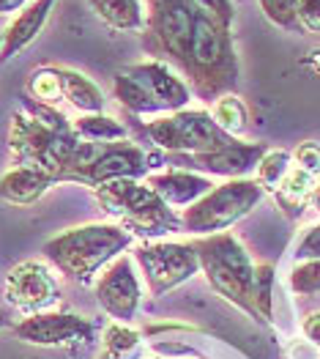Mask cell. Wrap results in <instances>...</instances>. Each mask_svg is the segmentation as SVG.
<instances>
[{
	"instance_id": "cell-1",
	"label": "cell",
	"mask_w": 320,
	"mask_h": 359,
	"mask_svg": "<svg viewBox=\"0 0 320 359\" xmlns=\"http://www.w3.org/2000/svg\"><path fill=\"white\" fill-rule=\"evenodd\" d=\"M181 74L186 77V86L205 102H216L219 96L233 93L238 86V60L230 28L205 14L203 8H197L192 47Z\"/></svg>"
},
{
	"instance_id": "cell-2",
	"label": "cell",
	"mask_w": 320,
	"mask_h": 359,
	"mask_svg": "<svg viewBox=\"0 0 320 359\" xmlns=\"http://www.w3.org/2000/svg\"><path fill=\"white\" fill-rule=\"evenodd\" d=\"M132 247V233L120 225L93 222L63 231L60 236L44 244V258L63 271V277L88 285L104 266H110L120 252Z\"/></svg>"
},
{
	"instance_id": "cell-3",
	"label": "cell",
	"mask_w": 320,
	"mask_h": 359,
	"mask_svg": "<svg viewBox=\"0 0 320 359\" xmlns=\"http://www.w3.org/2000/svg\"><path fill=\"white\" fill-rule=\"evenodd\" d=\"M96 201L113 214L120 228L143 239H159L181 231V217L175 214L148 184L137 179H116L96 187Z\"/></svg>"
},
{
	"instance_id": "cell-4",
	"label": "cell",
	"mask_w": 320,
	"mask_h": 359,
	"mask_svg": "<svg viewBox=\"0 0 320 359\" xmlns=\"http://www.w3.org/2000/svg\"><path fill=\"white\" fill-rule=\"evenodd\" d=\"M192 250L197 252L200 269L211 288L244 310L246 316L258 318L255 302H252V283H255V264L249 261V252L244 244L230 233H214V236H197L192 241Z\"/></svg>"
},
{
	"instance_id": "cell-5",
	"label": "cell",
	"mask_w": 320,
	"mask_h": 359,
	"mask_svg": "<svg viewBox=\"0 0 320 359\" xmlns=\"http://www.w3.org/2000/svg\"><path fill=\"white\" fill-rule=\"evenodd\" d=\"M263 187L252 179H233L214 187L181 214V231L192 236H214L228 231L260 203Z\"/></svg>"
},
{
	"instance_id": "cell-6",
	"label": "cell",
	"mask_w": 320,
	"mask_h": 359,
	"mask_svg": "<svg viewBox=\"0 0 320 359\" xmlns=\"http://www.w3.org/2000/svg\"><path fill=\"white\" fill-rule=\"evenodd\" d=\"M146 53L181 72L192 47L197 6L192 0H146Z\"/></svg>"
},
{
	"instance_id": "cell-7",
	"label": "cell",
	"mask_w": 320,
	"mask_h": 359,
	"mask_svg": "<svg viewBox=\"0 0 320 359\" xmlns=\"http://www.w3.org/2000/svg\"><path fill=\"white\" fill-rule=\"evenodd\" d=\"M143 132L156 149L167 154H205L225 149L235 140L225 135L205 110H178L173 116H162L148 121Z\"/></svg>"
},
{
	"instance_id": "cell-8",
	"label": "cell",
	"mask_w": 320,
	"mask_h": 359,
	"mask_svg": "<svg viewBox=\"0 0 320 359\" xmlns=\"http://www.w3.org/2000/svg\"><path fill=\"white\" fill-rule=\"evenodd\" d=\"M80 137L71 132H53L44 123L30 118L28 113H14L8 129V149L20 159V165H33L47 170L53 179L66 168Z\"/></svg>"
},
{
	"instance_id": "cell-9",
	"label": "cell",
	"mask_w": 320,
	"mask_h": 359,
	"mask_svg": "<svg viewBox=\"0 0 320 359\" xmlns=\"http://www.w3.org/2000/svg\"><path fill=\"white\" fill-rule=\"evenodd\" d=\"M134 261L143 269L151 297H165L200 271L197 252L181 241H146L134 250Z\"/></svg>"
},
{
	"instance_id": "cell-10",
	"label": "cell",
	"mask_w": 320,
	"mask_h": 359,
	"mask_svg": "<svg viewBox=\"0 0 320 359\" xmlns=\"http://www.w3.org/2000/svg\"><path fill=\"white\" fill-rule=\"evenodd\" d=\"M263 143H238L233 140L230 146L216 151H205V154H165V162H173L181 170H203L211 176H222V179H246L252 170H258V162L265 154Z\"/></svg>"
},
{
	"instance_id": "cell-11",
	"label": "cell",
	"mask_w": 320,
	"mask_h": 359,
	"mask_svg": "<svg viewBox=\"0 0 320 359\" xmlns=\"http://www.w3.org/2000/svg\"><path fill=\"white\" fill-rule=\"evenodd\" d=\"M140 299H143V288H140V277L134 274L132 258L120 255L99 274L96 302L113 321L129 324L140 310Z\"/></svg>"
},
{
	"instance_id": "cell-12",
	"label": "cell",
	"mask_w": 320,
	"mask_h": 359,
	"mask_svg": "<svg viewBox=\"0 0 320 359\" xmlns=\"http://www.w3.org/2000/svg\"><path fill=\"white\" fill-rule=\"evenodd\" d=\"M151 168H156V156L146 154L140 146H132V143H113V146H104V151L85 165L83 170L71 173L66 181H74V184H88V187H99V184H107V181L116 179H140V176H151Z\"/></svg>"
},
{
	"instance_id": "cell-13",
	"label": "cell",
	"mask_w": 320,
	"mask_h": 359,
	"mask_svg": "<svg viewBox=\"0 0 320 359\" xmlns=\"http://www.w3.org/2000/svg\"><path fill=\"white\" fill-rule=\"evenodd\" d=\"M6 302L17 310H25L30 316L47 313L53 304H58L60 288L50 269L39 261H22L6 274Z\"/></svg>"
},
{
	"instance_id": "cell-14",
	"label": "cell",
	"mask_w": 320,
	"mask_h": 359,
	"mask_svg": "<svg viewBox=\"0 0 320 359\" xmlns=\"http://www.w3.org/2000/svg\"><path fill=\"white\" fill-rule=\"evenodd\" d=\"M14 334L33 346H77L93 337V327L74 313H36L20 321Z\"/></svg>"
},
{
	"instance_id": "cell-15",
	"label": "cell",
	"mask_w": 320,
	"mask_h": 359,
	"mask_svg": "<svg viewBox=\"0 0 320 359\" xmlns=\"http://www.w3.org/2000/svg\"><path fill=\"white\" fill-rule=\"evenodd\" d=\"M129 77H134L143 88L156 99V104L165 110V113H178L189 104L192 99V88L178 77L173 72V66L162 63V60H143V63H132L126 69Z\"/></svg>"
},
{
	"instance_id": "cell-16",
	"label": "cell",
	"mask_w": 320,
	"mask_h": 359,
	"mask_svg": "<svg viewBox=\"0 0 320 359\" xmlns=\"http://www.w3.org/2000/svg\"><path fill=\"white\" fill-rule=\"evenodd\" d=\"M148 187L170 206V209H189L192 203H197L203 195H208L214 189V181L192 173V170H165V173H153L146 181Z\"/></svg>"
},
{
	"instance_id": "cell-17",
	"label": "cell",
	"mask_w": 320,
	"mask_h": 359,
	"mask_svg": "<svg viewBox=\"0 0 320 359\" xmlns=\"http://www.w3.org/2000/svg\"><path fill=\"white\" fill-rule=\"evenodd\" d=\"M55 0H33L30 6H25L20 11V17L8 25V30L3 33V44H0V63L11 60L20 50H25L30 41L41 33V28L47 25V17L53 11Z\"/></svg>"
},
{
	"instance_id": "cell-18",
	"label": "cell",
	"mask_w": 320,
	"mask_h": 359,
	"mask_svg": "<svg viewBox=\"0 0 320 359\" xmlns=\"http://www.w3.org/2000/svg\"><path fill=\"white\" fill-rule=\"evenodd\" d=\"M55 184V179L33 165H20L14 170H8L6 176H0V201L11 203V206H30L36 203L41 195H47V189Z\"/></svg>"
},
{
	"instance_id": "cell-19",
	"label": "cell",
	"mask_w": 320,
	"mask_h": 359,
	"mask_svg": "<svg viewBox=\"0 0 320 359\" xmlns=\"http://www.w3.org/2000/svg\"><path fill=\"white\" fill-rule=\"evenodd\" d=\"M58 74L60 86H63V99L69 104H74L77 110H83V116L104 110V93L99 90V86L90 77H85L83 72L66 69V66H58Z\"/></svg>"
},
{
	"instance_id": "cell-20",
	"label": "cell",
	"mask_w": 320,
	"mask_h": 359,
	"mask_svg": "<svg viewBox=\"0 0 320 359\" xmlns=\"http://www.w3.org/2000/svg\"><path fill=\"white\" fill-rule=\"evenodd\" d=\"M96 17L116 30H143L146 14L140 0H88Z\"/></svg>"
},
{
	"instance_id": "cell-21",
	"label": "cell",
	"mask_w": 320,
	"mask_h": 359,
	"mask_svg": "<svg viewBox=\"0 0 320 359\" xmlns=\"http://www.w3.org/2000/svg\"><path fill=\"white\" fill-rule=\"evenodd\" d=\"M74 135L80 140L88 143H102V146H113V143H123L129 140V129L120 123V121L110 118L104 113H88L71 123Z\"/></svg>"
},
{
	"instance_id": "cell-22",
	"label": "cell",
	"mask_w": 320,
	"mask_h": 359,
	"mask_svg": "<svg viewBox=\"0 0 320 359\" xmlns=\"http://www.w3.org/2000/svg\"><path fill=\"white\" fill-rule=\"evenodd\" d=\"M315 187H318V184H315V176L304 173L301 168H293L274 195H277V203L282 206V211L295 219V217L304 211V206L312 201Z\"/></svg>"
},
{
	"instance_id": "cell-23",
	"label": "cell",
	"mask_w": 320,
	"mask_h": 359,
	"mask_svg": "<svg viewBox=\"0 0 320 359\" xmlns=\"http://www.w3.org/2000/svg\"><path fill=\"white\" fill-rule=\"evenodd\" d=\"M113 93H116L118 102H120L129 113H134V116H156V113H165V110L156 104V99H153L134 77H129L126 72H118L116 74Z\"/></svg>"
},
{
	"instance_id": "cell-24",
	"label": "cell",
	"mask_w": 320,
	"mask_h": 359,
	"mask_svg": "<svg viewBox=\"0 0 320 359\" xmlns=\"http://www.w3.org/2000/svg\"><path fill=\"white\" fill-rule=\"evenodd\" d=\"M211 118L216 121V126L225 132V135H230V137H238V135H244L246 132V104L235 96V93H225V96H219L216 102H214V107H211Z\"/></svg>"
},
{
	"instance_id": "cell-25",
	"label": "cell",
	"mask_w": 320,
	"mask_h": 359,
	"mask_svg": "<svg viewBox=\"0 0 320 359\" xmlns=\"http://www.w3.org/2000/svg\"><path fill=\"white\" fill-rule=\"evenodd\" d=\"M25 88L28 96L41 102V104H58L63 102V86H60V74L58 66H41V69H33L25 80Z\"/></svg>"
},
{
	"instance_id": "cell-26",
	"label": "cell",
	"mask_w": 320,
	"mask_h": 359,
	"mask_svg": "<svg viewBox=\"0 0 320 359\" xmlns=\"http://www.w3.org/2000/svg\"><path fill=\"white\" fill-rule=\"evenodd\" d=\"M291 159V154L282 149H268L263 154V159L258 162V179H255L263 187V192H277L279 189V184L293 170Z\"/></svg>"
},
{
	"instance_id": "cell-27",
	"label": "cell",
	"mask_w": 320,
	"mask_h": 359,
	"mask_svg": "<svg viewBox=\"0 0 320 359\" xmlns=\"http://www.w3.org/2000/svg\"><path fill=\"white\" fill-rule=\"evenodd\" d=\"M140 346V332L129 330V324H110L104 330V354H110L113 359L129 357L134 348Z\"/></svg>"
},
{
	"instance_id": "cell-28",
	"label": "cell",
	"mask_w": 320,
	"mask_h": 359,
	"mask_svg": "<svg viewBox=\"0 0 320 359\" xmlns=\"http://www.w3.org/2000/svg\"><path fill=\"white\" fill-rule=\"evenodd\" d=\"M271 288H274V266L258 264L255 266V283H252V302L260 321H271Z\"/></svg>"
},
{
	"instance_id": "cell-29",
	"label": "cell",
	"mask_w": 320,
	"mask_h": 359,
	"mask_svg": "<svg viewBox=\"0 0 320 359\" xmlns=\"http://www.w3.org/2000/svg\"><path fill=\"white\" fill-rule=\"evenodd\" d=\"M268 22L282 30H301L298 22V0H258Z\"/></svg>"
},
{
	"instance_id": "cell-30",
	"label": "cell",
	"mask_w": 320,
	"mask_h": 359,
	"mask_svg": "<svg viewBox=\"0 0 320 359\" xmlns=\"http://www.w3.org/2000/svg\"><path fill=\"white\" fill-rule=\"evenodd\" d=\"M291 291L298 297L320 294V261H301L291 271Z\"/></svg>"
},
{
	"instance_id": "cell-31",
	"label": "cell",
	"mask_w": 320,
	"mask_h": 359,
	"mask_svg": "<svg viewBox=\"0 0 320 359\" xmlns=\"http://www.w3.org/2000/svg\"><path fill=\"white\" fill-rule=\"evenodd\" d=\"M25 110H28L30 118H36L39 123H44V126L53 129V132H71L69 118L60 113L58 107H53V104H41V102H36V99L25 96Z\"/></svg>"
},
{
	"instance_id": "cell-32",
	"label": "cell",
	"mask_w": 320,
	"mask_h": 359,
	"mask_svg": "<svg viewBox=\"0 0 320 359\" xmlns=\"http://www.w3.org/2000/svg\"><path fill=\"white\" fill-rule=\"evenodd\" d=\"M293 162H295V168H301L304 173H309V176H320V146L318 143H312V140H307V143H301L298 149L293 151Z\"/></svg>"
},
{
	"instance_id": "cell-33",
	"label": "cell",
	"mask_w": 320,
	"mask_h": 359,
	"mask_svg": "<svg viewBox=\"0 0 320 359\" xmlns=\"http://www.w3.org/2000/svg\"><path fill=\"white\" fill-rule=\"evenodd\" d=\"M295 261H320V222L307 228V233L295 244Z\"/></svg>"
},
{
	"instance_id": "cell-34",
	"label": "cell",
	"mask_w": 320,
	"mask_h": 359,
	"mask_svg": "<svg viewBox=\"0 0 320 359\" xmlns=\"http://www.w3.org/2000/svg\"><path fill=\"white\" fill-rule=\"evenodd\" d=\"M197 8H203L205 14H211V17H216L222 25H228V28H233V20H235V8L230 0H192Z\"/></svg>"
},
{
	"instance_id": "cell-35",
	"label": "cell",
	"mask_w": 320,
	"mask_h": 359,
	"mask_svg": "<svg viewBox=\"0 0 320 359\" xmlns=\"http://www.w3.org/2000/svg\"><path fill=\"white\" fill-rule=\"evenodd\" d=\"M298 22L301 30L320 36V0H298Z\"/></svg>"
},
{
	"instance_id": "cell-36",
	"label": "cell",
	"mask_w": 320,
	"mask_h": 359,
	"mask_svg": "<svg viewBox=\"0 0 320 359\" xmlns=\"http://www.w3.org/2000/svg\"><path fill=\"white\" fill-rule=\"evenodd\" d=\"M304 334H307L309 343L320 346V313H309L304 318Z\"/></svg>"
},
{
	"instance_id": "cell-37",
	"label": "cell",
	"mask_w": 320,
	"mask_h": 359,
	"mask_svg": "<svg viewBox=\"0 0 320 359\" xmlns=\"http://www.w3.org/2000/svg\"><path fill=\"white\" fill-rule=\"evenodd\" d=\"M25 6H30L28 0H0V14H14Z\"/></svg>"
},
{
	"instance_id": "cell-38",
	"label": "cell",
	"mask_w": 320,
	"mask_h": 359,
	"mask_svg": "<svg viewBox=\"0 0 320 359\" xmlns=\"http://www.w3.org/2000/svg\"><path fill=\"white\" fill-rule=\"evenodd\" d=\"M309 203H312V206L320 211V184L315 187V192H312V201H309Z\"/></svg>"
},
{
	"instance_id": "cell-39",
	"label": "cell",
	"mask_w": 320,
	"mask_h": 359,
	"mask_svg": "<svg viewBox=\"0 0 320 359\" xmlns=\"http://www.w3.org/2000/svg\"><path fill=\"white\" fill-rule=\"evenodd\" d=\"M99 359H113V357H110V354H102V357H99Z\"/></svg>"
},
{
	"instance_id": "cell-40",
	"label": "cell",
	"mask_w": 320,
	"mask_h": 359,
	"mask_svg": "<svg viewBox=\"0 0 320 359\" xmlns=\"http://www.w3.org/2000/svg\"><path fill=\"white\" fill-rule=\"evenodd\" d=\"M0 330H3V316H0Z\"/></svg>"
},
{
	"instance_id": "cell-41",
	"label": "cell",
	"mask_w": 320,
	"mask_h": 359,
	"mask_svg": "<svg viewBox=\"0 0 320 359\" xmlns=\"http://www.w3.org/2000/svg\"><path fill=\"white\" fill-rule=\"evenodd\" d=\"M0 44H3V36H0Z\"/></svg>"
}]
</instances>
